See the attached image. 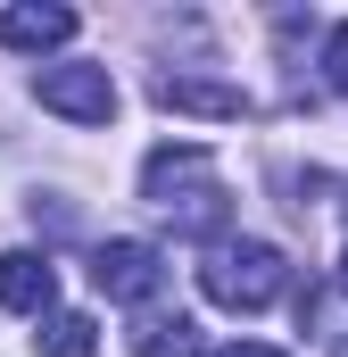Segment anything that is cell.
Segmentation results:
<instances>
[{
  "mask_svg": "<svg viewBox=\"0 0 348 357\" xmlns=\"http://www.w3.org/2000/svg\"><path fill=\"white\" fill-rule=\"evenodd\" d=\"M141 199L166 208L182 233H216L224 225V183H216V158L199 142H166L141 158Z\"/></svg>",
  "mask_w": 348,
  "mask_h": 357,
  "instance_id": "obj_1",
  "label": "cell"
},
{
  "mask_svg": "<svg viewBox=\"0 0 348 357\" xmlns=\"http://www.w3.org/2000/svg\"><path fill=\"white\" fill-rule=\"evenodd\" d=\"M199 291L216 307H232V316H258V307H274L290 291V258L274 241H216L199 258Z\"/></svg>",
  "mask_w": 348,
  "mask_h": 357,
  "instance_id": "obj_2",
  "label": "cell"
},
{
  "mask_svg": "<svg viewBox=\"0 0 348 357\" xmlns=\"http://www.w3.org/2000/svg\"><path fill=\"white\" fill-rule=\"evenodd\" d=\"M33 100L67 125H108L116 116V75L91 67V59H58V67H33Z\"/></svg>",
  "mask_w": 348,
  "mask_h": 357,
  "instance_id": "obj_3",
  "label": "cell"
},
{
  "mask_svg": "<svg viewBox=\"0 0 348 357\" xmlns=\"http://www.w3.org/2000/svg\"><path fill=\"white\" fill-rule=\"evenodd\" d=\"M91 282H100L108 299L150 307V299H158V282H166V258H158L150 241H108V250H91Z\"/></svg>",
  "mask_w": 348,
  "mask_h": 357,
  "instance_id": "obj_4",
  "label": "cell"
},
{
  "mask_svg": "<svg viewBox=\"0 0 348 357\" xmlns=\"http://www.w3.org/2000/svg\"><path fill=\"white\" fill-rule=\"evenodd\" d=\"M150 100H158V108H174V116H249V91H241V84L182 75V67H166V75L150 84Z\"/></svg>",
  "mask_w": 348,
  "mask_h": 357,
  "instance_id": "obj_5",
  "label": "cell"
},
{
  "mask_svg": "<svg viewBox=\"0 0 348 357\" xmlns=\"http://www.w3.org/2000/svg\"><path fill=\"white\" fill-rule=\"evenodd\" d=\"M50 299H58V266L42 258V250H0V307H17V316H50Z\"/></svg>",
  "mask_w": 348,
  "mask_h": 357,
  "instance_id": "obj_6",
  "label": "cell"
},
{
  "mask_svg": "<svg viewBox=\"0 0 348 357\" xmlns=\"http://www.w3.org/2000/svg\"><path fill=\"white\" fill-rule=\"evenodd\" d=\"M0 42L8 50H67L75 42V8H58V0H17V8H0Z\"/></svg>",
  "mask_w": 348,
  "mask_h": 357,
  "instance_id": "obj_7",
  "label": "cell"
},
{
  "mask_svg": "<svg viewBox=\"0 0 348 357\" xmlns=\"http://www.w3.org/2000/svg\"><path fill=\"white\" fill-rule=\"evenodd\" d=\"M133 357H207V349H199V324H191V316L141 307V324H133Z\"/></svg>",
  "mask_w": 348,
  "mask_h": 357,
  "instance_id": "obj_8",
  "label": "cell"
},
{
  "mask_svg": "<svg viewBox=\"0 0 348 357\" xmlns=\"http://www.w3.org/2000/svg\"><path fill=\"white\" fill-rule=\"evenodd\" d=\"M33 357H100V324L84 307H50L42 333H33Z\"/></svg>",
  "mask_w": 348,
  "mask_h": 357,
  "instance_id": "obj_9",
  "label": "cell"
},
{
  "mask_svg": "<svg viewBox=\"0 0 348 357\" xmlns=\"http://www.w3.org/2000/svg\"><path fill=\"white\" fill-rule=\"evenodd\" d=\"M324 84L348 100V25H332V33H324Z\"/></svg>",
  "mask_w": 348,
  "mask_h": 357,
  "instance_id": "obj_10",
  "label": "cell"
},
{
  "mask_svg": "<svg viewBox=\"0 0 348 357\" xmlns=\"http://www.w3.org/2000/svg\"><path fill=\"white\" fill-rule=\"evenodd\" d=\"M207 357H282L274 341H224V349H207Z\"/></svg>",
  "mask_w": 348,
  "mask_h": 357,
  "instance_id": "obj_11",
  "label": "cell"
},
{
  "mask_svg": "<svg viewBox=\"0 0 348 357\" xmlns=\"http://www.w3.org/2000/svg\"><path fill=\"white\" fill-rule=\"evenodd\" d=\"M332 357H348V333H340V341H332Z\"/></svg>",
  "mask_w": 348,
  "mask_h": 357,
  "instance_id": "obj_12",
  "label": "cell"
},
{
  "mask_svg": "<svg viewBox=\"0 0 348 357\" xmlns=\"http://www.w3.org/2000/svg\"><path fill=\"white\" fill-rule=\"evenodd\" d=\"M340 291H348V250H340Z\"/></svg>",
  "mask_w": 348,
  "mask_h": 357,
  "instance_id": "obj_13",
  "label": "cell"
}]
</instances>
